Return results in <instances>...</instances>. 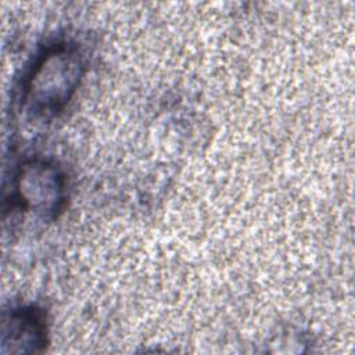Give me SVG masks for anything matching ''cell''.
Wrapping results in <instances>:
<instances>
[{"label": "cell", "instance_id": "3", "mask_svg": "<svg viewBox=\"0 0 355 355\" xmlns=\"http://www.w3.org/2000/svg\"><path fill=\"white\" fill-rule=\"evenodd\" d=\"M47 344V326L42 309L12 308L3 315L1 354H35Z\"/></svg>", "mask_w": 355, "mask_h": 355}, {"label": "cell", "instance_id": "2", "mask_svg": "<svg viewBox=\"0 0 355 355\" xmlns=\"http://www.w3.org/2000/svg\"><path fill=\"white\" fill-rule=\"evenodd\" d=\"M65 178L61 169L46 159L21 165L14 179V204L42 215L54 216L65 202Z\"/></svg>", "mask_w": 355, "mask_h": 355}, {"label": "cell", "instance_id": "1", "mask_svg": "<svg viewBox=\"0 0 355 355\" xmlns=\"http://www.w3.org/2000/svg\"><path fill=\"white\" fill-rule=\"evenodd\" d=\"M86 71V58L78 43L58 40L47 46L31 67L22 100L35 116L51 118L68 104Z\"/></svg>", "mask_w": 355, "mask_h": 355}]
</instances>
